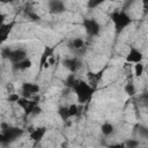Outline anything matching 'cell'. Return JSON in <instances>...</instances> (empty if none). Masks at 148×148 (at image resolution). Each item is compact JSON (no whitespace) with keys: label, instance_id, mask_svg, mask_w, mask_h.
I'll list each match as a JSON object with an SVG mask.
<instances>
[{"label":"cell","instance_id":"cell-1","mask_svg":"<svg viewBox=\"0 0 148 148\" xmlns=\"http://www.w3.org/2000/svg\"><path fill=\"white\" fill-rule=\"evenodd\" d=\"M72 90L74 91L76 99L80 104H84V103L89 102L95 92V89L91 87V84L83 80H77L75 82V84L73 86Z\"/></svg>","mask_w":148,"mask_h":148},{"label":"cell","instance_id":"cell-2","mask_svg":"<svg viewBox=\"0 0 148 148\" xmlns=\"http://www.w3.org/2000/svg\"><path fill=\"white\" fill-rule=\"evenodd\" d=\"M110 18L113 23V28H114L116 34L123 32L133 22L132 17L125 10H114V12H112L110 14Z\"/></svg>","mask_w":148,"mask_h":148},{"label":"cell","instance_id":"cell-3","mask_svg":"<svg viewBox=\"0 0 148 148\" xmlns=\"http://www.w3.org/2000/svg\"><path fill=\"white\" fill-rule=\"evenodd\" d=\"M22 134H23L22 128L15 127V126H7L6 127V125L2 124V131L0 133V143L2 146L12 143L13 141H15L20 136H22Z\"/></svg>","mask_w":148,"mask_h":148},{"label":"cell","instance_id":"cell-4","mask_svg":"<svg viewBox=\"0 0 148 148\" xmlns=\"http://www.w3.org/2000/svg\"><path fill=\"white\" fill-rule=\"evenodd\" d=\"M2 58L8 59L12 64L18 62L23 59L27 58V51L24 49H9V47H3L2 51Z\"/></svg>","mask_w":148,"mask_h":148},{"label":"cell","instance_id":"cell-5","mask_svg":"<svg viewBox=\"0 0 148 148\" xmlns=\"http://www.w3.org/2000/svg\"><path fill=\"white\" fill-rule=\"evenodd\" d=\"M82 25L84 28L86 34L88 36H90V37H96L101 32V24L94 17H86V18H83Z\"/></svg>","mask_w":148,"mask_h":148},{"label":"cell","instance_id":"cell-6","mask_svg":"<svg viewBox=\"0 0 148 148\" xmlns=\"http://www.w3.org/2000/svg\"><path fill=\"white\" fill-rule=\"evenodd\" d=\"M54 51H56V46H50V45L44 46V50H43V52L40 54V59H39V71L49 67L50 59L53 58Z\"/></svg>","mask_w":148,"mask_h":148},{"label":"cell","instance_id":"cell-7","mask_svg":"<svg viewBox=\"0 0 148 148\" xmlns=\"http://www.w3.org/2000/svg\"><path fill=\"white\" fill-rule=\"evenodd\" d=\"M17 104L24 111V114L25 116H30V114H32L35 108L38 105V102L36 99H30V98H27V97L21 96L20 99L17 101Z\"/></svg>","mask_w":148,"mask_h":148},{"label":"cell","instance_id":"cell-8","mask_svg":"<svg viewBox=\"0 0 148 148\" xmlns=\"http://www.w3.org/2000/svg\"><path fill=\"white\" fill-rule=\"evenodd\" d=\"M142 60H143V53L135 46L131 45L128 49V52L126 54V62L127 64H138V62H142Z\"/></svg>","mask_w":148,"mask_h":148},{"label":"cell","instance_id":"cell-9","mask_svg":"<svg viewBox=\"0 0 148 148\" xmlns=\"http://www.w3.org/2000/svg\"><path fill=\"white\" fill-rule=\"evenodd\" d=\"M62 65L64 67H66L71 73H77L81 67H82V61L77 58V57H71V58H66L62 60Z\"/></svg>","mask_w":148,"mask_h":148},{"label":"cell","instance_id":"cell-10","mask_svg":"<svg viewBox=\"0 0 148 148\" xmlns=\"http://www.w3.org/2000/svg\"><path fill=\"white\" fill-rule=\"evenodd\" d=\"M39 90H40L39 86L35 82H24L21 86V94L23 97H27V98H30L31 96L38 94Z\"/></svg>","mask_w":148,"mask_h":148},{"label":"cell","instance_id":"cell-11","mask_svg":"<svg viewBox=\"0 0 148 148\" xmlns=\"http://www.w3.org/2000/svg\"><path fill=\"white\" fill-rule=\"evenodd\" d=\"M47 9L53 15L62 14L66 10V6L62 0H49L47 1Z\"/></svg>","mask_w":148,"mask_h":148},{"label":"cell","instance_id":"cell-12","mask_svg":"<svg viewBox=\"0 0 148 148\" xmlns=\"http://www.w3.org/2000/svg\"><path fill=\"white\" fill-rule=\"evenodd\" d=\"M46 132H47V128H46L45 126H39V127L34 128V130L30 132L29 138H30V140L34 141L35 143H38V142H40V141L43 140V138H44V135L46 134Z\"/></svg>","mask_w":148,"mask_h":148},{"label":"cell","instance_id":"cell-13","mask_svg":"<svg viewBox=\"0 0 148 148\" xmlns=\"http://www.w3.org/2000/svg\"><path fill=\"white\" fill-rule=\"evenodd\" d=\"M67 46H68L69 50H72L74 52H79V51H81L86 46V42L81 37H74V38H72V39L68 40Z\"/></svg>","mask_w":148,"mask_h":148},{"label":"cell","instance_id":"cell-14","mask_svg":"<svg viewBox=\"0 0 148 148\" xmlns=\"http://www.w3.org/2000/svg\"><path fill=\"white\" fill-rule=\"evenodd\" d=\"M31 65H32V61H31L30 59L25 58V59H23V60H21V61H18V62L12 64V68H13V71H15V72H22V71H25V69L30 68Z\"/></svg>","mask_w":148,"mask_h":148},{"label":"cell","instance_id":"cell-15","mask_svg":"<svg viewBox=\"0 0 148 148\" xmlns=\"http://www.w3.org/2000/svg\"><path fill=\"white\" fill-rule=\"evenodd\" d=\"M14 24H15L14 21H12L9 23H5V22L1 23V25H0V36H1V40L2 42H5L7 39L8 35L10 34V31H12V29L14 27Z\"/></svg>","mask_w":148,"mask_h":148},{"label":"cell","instance_id":"cell-16","mask_svg":"<svg viewBox=\"0 0 148 148\" xmlns=\"http://www.w3.org/2000/svg\"><path fill=\"white\" fill-rule=\"evenodd\" d=\"M87 77H88V82L91 84V87L95 89L96 86L98 84L99 79L102 77V72L99 73H94V72H88L87 73Z\"/></svg>","mask_w":148,"mask_h":148},{"label":"cell","instance_id":"cell-17","mask_svg":"<svg viewBox=\"0 0 148 148\" xmlns=\"http://www.w3.org/2000/svg\"><path fill=\"white\" fill-rule=\"evenodd\" d=\"M101 133L104 135V136H109V135H112L114 133V126L113 124L109 123V121H104L102 125H101Z\"/></svg>","mask_w":148,"mask_h":148},{"label":"cell","instance_id":"cell-18","mask_svg":"<svg viewBox=\"0 0 148 148\" xmlns=\"http://www.w3.org/2000/svg\"><path fill=\"white\" fill-rule=\"evenodd\" d=\"M58 114L61 118V120H64V121H67L69 118H72L71 113H69V106H67V105L59 106L58 108Z\"/></svg>","mask_w":148,"mask_h":148},{"label":"cell","instance_id":"cell-19","mask_svg":"<svg viewBox=\"0 0 148 148\" xmlns=\"http://www.w3.org/2000/svg\"><path fill=\"white\" fill-rule=\"evenodd\" d=\"M76 81H77V79H76V76H75V73H71V74L65 79V86H66L68 89H72Z\"/></svg>","mask_w":148,"mask_h":148},{"label":"cell","instance_id":"cell-20","mask_svg":"<svg viewBox=\"0 0 148 148\" xmlns=\"http://www.w3.org/2000/svg\"><path fill=\"white\" fill-rule=\"evenodd\" d=\"M124 90H125V92H126L128 96H133V95H135V92H136L135 86H134V83H132V82L126 83V86L124 87Z\"/></svg>","mask_w":148,"mask_h":148},{"label":"cell","instance_id":"cell-21","mask_svg":"<svg viewBox=\"0 0 148 148\" xmlns=\"http://www.w3.org/2000/svg\"><path fill=\"white\" fill-rule=\"evenodd\" d=\"M143 72H145V66H143L142 62H138V64L134 65V74H135L136 77L142 76Z\"/></svg>","mask_w":148,"mask_h":148},{"label":"cell","instance_id":"cell-22","mask_svg":"<svg viewBox=\"0 0 148 148\" xmlns=\"http://www.w3.org/2000/svg\"><path fill=\"white\" fill-rule=\"evenodd\" d=\"M106 0H88L87 1V7L89 9H94V8H97L99 7L102 3H104Z\"/></svg>","mask_w":148,"mask_h":148},{"label":"cell","instance_id":"cell-23","mask_svg":"<svg viewBox=\"0 0 148 148\" xmlns=\"http://www.w3.org/2000/svg\"><path fill=\"white\" fill-rule=\"evenodd\" d=\"M68 106H69V113H71V117H75V116L79 114L80 109H79L77 104H71V105H68Z\"/></svg>","mask_w":148,"mask_h":148},{"label":"cell","instance_id":"cell-24","mask_svg":"<svg viewBox=\"0 0 148 148\" xmlns=\"http://www.w3.org/2000/svg\"><path fill=\"white\" fill-rule=\"evenodd\" d=\"M20 95L18 94H16V92H9V96H8V102H10V103H17V101L20 99Z\"/></svg>","mask_w":148,"mask_h":148},{"label":"cell","instance_id":"cell-25","mask_svg":"<svg viewBox=\"0 0 148 148\" xmlns=\"http://www.w3.org/2000/svg\"><path fill=\"white\" fill-rule=\"evenodd\" d=\"M126 147H130V148H134V147H138L139 146V141L138 140H134V139H130L127 141H125L124 143Z\"/></svg>","mask_w":148,"mask_h":148},{"label":"cell","instance_id":"cell-26","mask_svg":"<svg viewBox=\"0 0 148 148\" xmlns=\"http://www.w3.org/2000/svg\"><path fill=\"white\" fill-rule=\"evenodd\" d=\"M139 135L142 138L148 139V128L143 127V126H139Z\"/></svg>","mask_w":148,"mask_h":148},{"label":"cell","instance_id":"cell-27","mask_svg":"<svg viewBox=\"0 0 148 148\" xmlns=\"http://www.w3.org/2000/svg\"><path fill=\"white\" fill-rule=\"evenodd\" d=\"M25 14H27V15L29 16V18H30V20H32V21H38V20L40 18V17H39V15H37L36 13H34L32 10H27V12H25Z\"/></svg>","mask_w":148,"mask_h":148},{"label":"cell","instance_id":"cell-28","mask_svg":"<svg viewBox=\"0 0 148 148\" xmlns=\"http://www.w3.org/2000/svg\"><path fill=\"white\" fill-rule=\"evenodd\" d=\"M142 3V8L145 12H148V0H141Z\"/></svg>","mask_w":148,"mask_h":148},{"label":"cell","instance_id":"cell-29","mask_svg":"<svg viewBox=\"0 0 148 148\" xmlns=\"http://www.w3.org/2000/svg\"><path fill=\"white\" fill-rule=\"evenodd\" d=\"M14 0H1L2 3H7V2H13Z\"/></svg>","mask_w":148,"mask_h":148},{"label":"cell","instance_id":"cell-30","mask_svg":"<svg viewBox=\"0 0 148 148\" xmlns=\"http://www.w3.org/2000/svg\"><path fill=\"white\" fill-rule=\"evenodd\" d=\"M145 99H146V103H147V105H148V94L145 96Z\"/></svg>","mask_w":148,"mask_h":148}]
</instances>
